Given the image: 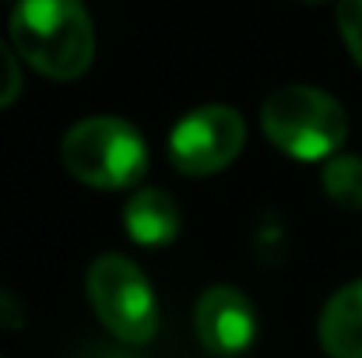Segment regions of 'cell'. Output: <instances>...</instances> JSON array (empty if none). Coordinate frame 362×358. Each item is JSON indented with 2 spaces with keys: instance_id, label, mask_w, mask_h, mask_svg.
I'll use <instances>...</instances> for the list:
<instances>
[{
  "instance_id": "6da1fadb",
  "label": "cell",
  "mask_w": 362,
  "mask_h": 358,
  "mask_svg": "<svg viewBox=\"0 0 362 358\" xmlns=\"http://www.w3.org/2000/svg\"><path fill=\"white\" fill-rule=\"evenodd\" d=\"M11 46L42 78L74 81L95 60V28L81 0H18Z\"/></svg>"
},
{
  "instance_id": "7a4b0ae2",
  "label": "cell",
  "mask_w": 362,
  "mask_h": 358,
  "mask_svg": "<svg viewBox=\"0 0 362 358\" xmlns=\"http://www.w3.org/2000/svg\"><path fill=\"white\" fill-rule=\"evenodd\" d=\"M264 137L296 162H327L349 137L345 106L313 85L274 88L260 106Z\"/></svg>"
},
{
  "instance_id": "3957f363",
  "label": "cell",
  "mask_w": 362,
  "mask_h": 358,
  "mask_svg": "<svg viewBox=\"0 0 362 358\" xmlns=\"http://www.w3.org/2000/svg\"><path fill=\"white\" fill-rule=\"evenodd\" d=\"M64 169L92 190H127L148 172V144L120 117H88L60 141Z\"/></svg>"
},
{
  "instance_id": "277c9868",
  "label": "cell",
  "mask_w": 362,
  "mask_h": 358,
  "mask_svg": "<svg viewBox=\"0 0 362 358\" xmlns=\"http://www.w3.org/2000/svg\"><path fill=\"white\" fill-rule=\"evenodd\" d=\"M85 292H88L95 316L120 345L137 348L155 338L158 302H155L148 278L130 256H120V253L95 256L85 274Z\"/></svg>"
},
{
  "instance_id": "5b68a950",
  "label": "cell",
  "mask_w": 362,
  "mask_h": 358,
  "mask_svg": "<svg viewBox=\"0 0 362 358\" xmlns=\"http://www.w3.org/2000/svg\"><path fill=\"white\" fill-rule=\"evenodd\" d=\"M246 144V123L233 106L208 102L190 109L169 133V158L183 176H215L236 162Z\"/></svg>"
},
{
  "instance_id": "8992f818",
  "label": "cell",
  "mask_w": 362,
  "mask_h": 358,
  "mask_svg": "<svg viewBox=\"0 0 362 358\" xmlns=\"http://www.w3.org/2000/svg\"><path fill=\"white\" fill-rule=\"evenodd\" d=\"M197 341L215 358H240L257 341V309L233 285H211L194 306Z\"/></svg>"
},
{
  "instance_id": "52a82bcc",
  "label": "cell",
  "mask_w": 362,
  "mask_h": 358,
  "mask_svg": "<svg viewBox=\"0 0 362 358\" xmlns=\"http://www.w3.org/2000/svg\"><path fill=\"white\" fill-rule=\"evenodd\" d=\"M123 229L137 246L162 249L180 236V204L158 186H137L123 208Z\"/></svg>"
},
{
  "instance_id": "ba28073f",
  "label": "cell",
  "mask_w": 362,
  "mask_h": 358,
  "mask_svg": "<svg viewBox=\"0 0 362 358\" xmlns=\"http://www.w3.org/2000/svg\"><path fill=\"white\" fill-rule=\"evenodd\" d=\"M317 338L331 358H362V281L338 288L327 299Z\"/></svg>"
},
{
  "instance_id": "9c48e42d",
  "label": "cell",
  "mask_w": 362,
  "mask_h": 358,
  "mask_svg": "<svg viewBox=\"0 0 362 358\" xmlns=\"http://www.w3.org/2000/svg\"><path fill=\"white\" fill-rule=\"evenodd\" d=\"M324 193L345 208V211H359L362 208V155H334L324 162Z\"/></svg>"
},
{
  "instance_id": "30bf717a",
  "label": "cell",
  "mask_w": 362,
  "mask_h": 358,
  "mask_svg": "<svg viewBox=\"0 0 362 358\" xmlns=\"http://www.w3.org/2000/svg\"><path fill=\"white\" fill-rule=\"evenodd\" d=\"M338 32L352 60L362 67V0H338Z\"/></svg>"
},
{
  "instance_id": "8fae6325",
  "label": "cell",
  "mask_w": 362,
  "mask_h": 358,
  "mask_svg": "<svg viewBox=\"0 0 362 358\" xmlns=\"http://www.w3.org/2000/svg\"><path fill=\"white\" fill-rule=\"evenodd\" d=\"M253 246H257V256H260V260H267V263H278V260H285V253H288V246H285V225H281L274 215L260 218Z\"/></svg>"
},
{
  "instance_id": "7c38bea8",
  "label": "cell",
  "mask_w": 362,
  "mask_h": 358,
  "mask_svg": "<svg viewBox=\"0 0 362 358\" xmlns=\"http://www.w3.org/2000/svg\"><path fill=\"white\" fill-rule=\"evenodd\" d=\"M21 95V67L14 49H7V42H0V109L14 106V99Z\"/></svg>"
},
{
  "instance_id": "4fadbf2b",
  "label": "cell",
  "mask_w": 362,
  "mask_h": 358,
  "mask_svg": "<svg viewBox=\"0 0 362 358\" xmlns=\"http://www.w3.org/2000/svg\"><path fill=\"white\" fill-rule=\"evenodd\" d=\"M28 313H25V302L11 292V288H0V330L7 334H18L25 327Z\"/></svg>"
},
{
  "instance_id": "5bb4252c",
  "label": "cell",
  "mask_w": 362,
  "mask_h": 358,
  "mask_svg": "<svg viewBox=\"0 0 362 358\" xmlns=\"http://www.w3.org/2000/svg\"><path fill=\"white\" fill-rule=\"evenodd\" d=\"M95 358H141V355H134V352H123V348H106V352H99Z\"/></svg>"
}]
</instances>
